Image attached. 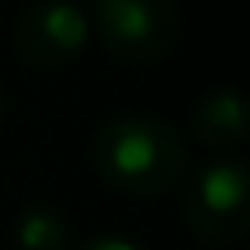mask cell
<instances>
[{
  "mask_svg": "<svg viewBox=\"0 0 250 250\" xmlns=\"http://www.w3.org/2000/svg\"><path fill=\"white\" fill-rule=\"evenodd\" d=\"M92 166L110 188L129 195H162L184 177L188 144L158 114H118L92 136Z\"/></svg>",
  "mask_w": 250,
  "mask_h": 250,
  "instance_id": "cell-1",
  "label": "cell"
},
{
  "mask_svg": "<svg viewBox=\"0 0 250 250\" xmlns=\"http://www.w3.org/2000/svg\"><path fill=\"white\" fill-rule=\"evenodd\" d=\"M184 221L203 243L228 247L250 228V169L243 158H217L195 169L184 191Z\"/></svg>",
  "mask_w": 250,
  "mask_h": 250,
  "instance_id": "cell-2",
  "label": "cell"
},
{
  "mask_svg": "<svg viewBox=\"0 0 250 250\" xmlns=\"http://www.w3.org/2000/svg\"><path fill=\"white\" fill-rule=\"evenodd\" d=\"M92 19L103 48L122 62H158L180 41L173 0H100Z\"/></svg>",
  "mask_w": 250,
  "mask_h": 250,
  "instance_id": "cell-3",
  "label": "cell"
},
{
  "mask_svg": "<svg viewBox=\"0 0 250 250\" xmlns=\"http://www.w3.org/2000/svg\"><path fill=\"white\" fill-rule=\"evenodd\" d=\"M88 15L66 0H41L19 15L11 30L19 59L30 66H66L88 41Z\"/></svg>",
  "mask_w": 250,
  "mask_h": 250,
  "instance_id": "cell-4",
  "label": "cell"
},
{
  "mask_svg": "<svg viewBox=\"0 0 250 250\" xmlns=\"http://www.w3.org/2000/svg\"><path fill=\"white\" fill-rule=\"evenodd\" d=\"M191 133H195V140L210 144V147L239 144L250 133V110L243 92L235 85H221L210 96H203L191 110Z\"/></svg>",
  "mask_w": 250,
  "mask_h": 250,
  "instance_id": "cell-5",
  "label": "cell"
},
{
  "mask_svg": "<svg viewBox=\"0 0 250 250\" xmlns=\"http://www.w3.org/2000/svg\"><path fill=\"white\" fill-rule=\"evenodd\" d=\"M15 250H70V221L48 203H30L15 217Z\"/></svg>",
  "mask_w": 250,
  "mask_h": 250,
  "instance_id": "cell-6",
  "label": "cell"
},
{
  "mask_svg": "<svg viewBox=\"0 0 250 250\" xmlns=\"http://www.w3.org/2000/svg\"><path fill=\"white\" fill-rule=\"evenodd\" d=\"M81 250H147L144 243H136L133 235H122V232H103V235H92Z\"/></svg>",
  "mask_w": 250,
  "mask_h": 250,
  "instance_id": "cell-7",
  "label": "cell"
},
{
  "mask_svg": "<svg viewBox=\"0 0 250 250\" xmlns=\"http://www.w3.org/2000/svg\"><path fill=\"white\" fill-rule=\"evenodd\" d=\"M4 110H8V100H4V88H0V122H4Z\"/></svg>",
  "mask_w": 250,
  "mask_h": 250,
  "instance_id": "cell-8",
  "label": "cell"
}]
</instances>
